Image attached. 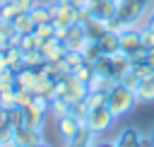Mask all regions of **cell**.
<instances>
[{
  "instance_id": "6da1fadb",
  "label": "cell",
  "mask_w": 154,
  "mask_h": 147,
  "mask_svg": "<svg viewBox=\"0 0 154 147\" xmlns=\"http://www.w3.org/2000/svg\"><path fill=\"white\" fill-rule=\"evenodd\" d=\"M135 104H137V94H135V89H130V87H125V84H120V82H116V84L108 89L106 106L113 111L116 118L123 116V113H128Z\"/></svg>"
},
{
  "instance_id": "7a4b0ae2",
  "label": "cell",
  "mask_w": 154,
  "mask_h": 147,
  "mask_svg": "<svg viewBox=\"0 0 154 147\" xmlns=\"http://www.w3.org/2000/svg\"><path fill=\"white\" fill-rule=\"evenodd\" d=\"M51 7V17L55 24H63V27H72L77 22H82V10H77L75 5H70L67 0H55L48 5Z\"/></svg>"
},
{
  "instance_id": "3957f363",
  "label": "cell",
  "mask_w": 154,
  "mask_h": 147,
  "mask_svg": "<svg viewBox=\"0 0 154 147\" xmlns=\"http://www.w3.org/2000/svg\"><path fill=\"white\" fill-rule=\"evenodd\" d=\"M149 0H118V12L116 17L125 24V27H135L140 22V17L144 14V7H147Z\"/></svg>"
},
{
  "instance_id": "277c9868",
  "label": "cell",
  "mask_w": 154,
  "mask_h": 147,
  "mask_svg": "<svg viewBox=\"0 0 154 147\" xmlns=\"http://www.w3.org/2000/svg\"><path fill=\"white\" fill-rule=\"evenodd\" d=\"M118 41H120V51H125L130 58H142L147 51L142 46V31L135 29V27H128L118 34Z\"/></svg>"
},
{
  "instance_id": "5b68a950",
  "label": "cell",
  "mask_w": 154,
  "mask_h": 147,
  "mask_svg": "<svg viewBox=\"0 0 154 147\" xmlns=\"http://www.w3.org/2000/svg\"><path fill=\"white\" fill-rule=\"evenodd\" d=\"M113 111L108 108V106H96V108H89V113H87V125L99 135V133H103V130H108L111 128V123H113Z\"/></svg>"
},
{
  "instance_id": "8992f818",
  "label": "cell",
  "mask_w": 154,
  "mask_h": 147,
  "mask_svg": "<svg viewBox=\"0 0 154 147\" xmlns=\"http://www.w3.org/2000/svg\"><path fill=\"white\" fill-rule=\"evenodd\" d=\"M79 125H84L77 116H72V113H65V116H60L58 118V123H55V128H58V135H60V140L65 142V145H70V140L75 137V133L79 130Z\"/></svg>"
},
{
  "instance_id": "52a82bcc",
  "label": "cell",
  "mask_w": 154,
  "mask_h": 147,
  "mask_svg": "<svg viewBox=\"0 0 154 147\" xmlns=\"http://www.w3.org/2000/svg\"><path fill=\"white\" fill-rule=\"evenodd\" d=\"M87 10H89V14H94V17L103 19V22H108V19L116 17V12H118V2H116V0H91Z\"/></svg>"
},
{
  "instance_id": "ba28073f",
  "label": "cell",
  "mask_w": 154,
  "mask_h": 147,
  "mask_svg": "<svg viewBox=\"0 0 154 147\" xmlns=\"http://www.w3.org/2000/svg\"><path fill=\"white\" fill-rule=\"evenodd\" d=\"M41 55H43V60H60L63 55H65V41H60L58 36H51V39H46L43 43H41Z\"/></svg>"
},
{
  "instance_id": "9c48e42d",
  "label": "cell",
  "mask_w": 154,
  "mask_h": 147,
  "mask_svg": "<svg viewBox=\"0 0 154 147\" xmlns=\"http://www.w3.org/2000/svg\"><path fill=\"white\" fill-rule=\"evenodd\" d=\"M65 99L72 104V101H77V99H84L87 96V84L82 82V80H77L72 72H67L65 77Z\"/></svg>"
},
{
  "instance_id": "30bf717a",
  "label": "cell",
  "mask_w": 154,
  "mask_h": 147,
  "mask_svg": "<svg viewBox=\"0 0 154 147\" xmlns=\"http://www.w3.org/2000/svg\"><path fill=\"white\" fill-rule=\"evenodd\" d=\"M14 145H22V147H26V145H46V140H43L41 130H31V128L19 125V128H14Z\"/></svg>"
},
{
  "instance_id": "8fae6325",
  "label": "cell",
  "mask_w": 154,
  "mask_h": 147,
  "mask_svg": "<svg viewBox=\"0 0 154 147\" xmlns=\"http://www.w3.org/2000/svg\"><path fill=\"white\" fill-rule=\"evenodd\" d=\"M63 41H65V48L79 51V48H82V43L87 41V31H84V24H82V22L72 24V27L67 29V36H65Z\"/></svg>"
},
{
  "instance_id": "7c38bea8",
  "label": "cell",
  "mask_w": 154,
  "mask_h": 147,
  "mask_svg": "<svg viewBox=\"0 0 154 147\" xmlns=\"http://www.w3.org/2000/svg\"><path fill=\"white\" fill-rule=\"evenodd\" d=\"M111 58V65H113V77L116 80H120L128 70H132V58L125 53V51H116L113 55H108Z\"/></svg>"
},
{
  "instance_id": "4fadbf2b",
  "label": "cell",
  "mask_w": 154,
  "mask_h": 147,
  "mask_svg": "<svg viewBox=\"0 0 154 147\" xmlns=\"http://www.w3.org/2000/svg\"><path fill=\"white\" fill-rule=\"evenodd\" d=\"M43 120H46V113H41L38 108H34V106L22 108V125H24V128L43 130Z\"/></svg>"
},
{
  "instance_id": "5bb4252c",
  "label": "cell",
  "mask_w": 154,
  "mask_h": 147,
  "mask_svg": "<svg viewBox=\"0 0 154 147\" xmlns=\"http://www.w3.org/2000/svg\"><path fill=\"white\" fill-rule=\"evenodd\" d=\"M36 80H38V70H36V67H26V65H22V67L14 72V82H17V87H24V89H31V92H34Z\"/></svg>"
},
{
  "instance_id": "9a60e30c",
  "label": "cell",
  "mask_w": 154,
  "mask_h": 147,
  "mask_svg": "<svg viewBox=\"0 0 154 147\" xmlns=\"http://www.w3.org/2000/svg\"><path fill=\"white\" fill-rule=\"evenodd\" d=\"M96 41H99V48H101V53H103V55H113L116 51H120L118 34H116V31H111V29H106Z\"/></svg>"
},
{
  "instance_id": "2e32d148",
  "label": "cell",
  "mask_w": 154,
  "mask_h": 147,
  "mask_svg": "<svg viewBox=\"0 0 154 147\" xmlns=\"http://www.w3.org/2000/svg\"><path fill=\"white\" fill-rule=\"evenodd\" d=\"M111 145H116V147H137L140 145V133L135 128H123Z\"/></svg>"
},
{
  "instance_id": "e0dca14e",
  "label": "cell",
  "mask_w": 154,
  "mask_h": 147,
  "mask_svg": "<svg viewBox=\"0 0 154 147\" xmlns=\"http://www.w3.org/2000/svg\"><path fill=\"white\" fill-rule=\"evenodd\" d=\"M135 94H137V101H147V104L154 101V75L140 80L135 87Z\"/></svg>"
},
{
  "instance_id": "ac0fdd59",
  "label": "cell",
  "mask_w": 154,
  "mask_h": 147,
  "mask_svg": "<svg viewBox=\"0 0 154 147\" xmlns=\"http://www.w3.org/2000/svg\"><path fill=\"white\" fill-rule=\"evenodd\" d=\"M79 53H82V58H84L87 63H91V65H94V60H99V58L103 55L101 48H99V41H96V39H89V36H87V41L82 43Z\"/></svg>"
},
{
  "instance_id": "d6986e66",
  "label": "cell",
  "mask_w": 154,
  "mask_h": 147,
  "mask_svg": "<svg viewBox=\"0 0 154 147\" xmlns=\"http://www.w3.org/2000/svg\"><path fill=\"white\" fill-rule=\"evenodd\" d=\"M94 135H96V133L84 123V125H79V130L75 133V137L70 140V145H72V147H87V145L94 142Z\"/></svg>"
},
{
  "instance_id": "ffe728a7",
  "label": "cell",
  "mask_w": 154,
  "mask_h": 147,
  "mask_svg": "<svg viewBox=\"0 0 154 147\" xmlns=\"http://www.w3.org/2000/svg\"><path fill=\"white\" fill-rule=\"evenodd\" d=\"M12 27H14V31L17 34H29V31H34V19L29 17V12H19V14H14L12 17Z\"/></svg>"
},
{
  "instance_id": "44dd1931",
  "label": "cell",
  "mask_w": 154,
  "mask_h": 147,
  "mask_svg": "<svg viewBox=\"0 0 154 147\" xmlns=\"http://www.w3.org/2000/svg\"><path fill=\"white\" fill-rule=\"evenodd\" d=\"M41 43H43V39H41L36 31L22 34V39H19V48H22V51H38Z\"/></svg>"
},
{
  "instance_id": "7402d4cb",
  "label": "cell",
  "mask_w": 154,
  "mask_h": 147,
  "mask_svg": "<svg viewBox=\"0 0 154 147\" xmlns=\"http://www.w3.org/2000/svg\"><path fill=\"white\" fill-rule=\"evenodd\" d=\"M29 17L34 19V24H43V22H51L53 17H51V7L48 5H34L31 10H29Z\"/></svg>"
},
{
  "instance_id": "603a6c76",
  "label": "cell",
  "mask_w": 154,
  "mask_h": 147,
  "mask_svg": "<svg viewBox=\"0 0 154 147\" xmlns=\"http://www.w3.org/2000/svg\"><path fill=\"white\" fill-rule=\"evenodd\" d=\"M2 53H5V60H7V65L12 70H19L22 67V48L19 46H7Z\"/></svg>"
},
{
  "instance_id": "cb8c5ba5",
  "label": "cell",
  "mask_w": 154,
  "mask_h": 147,
  "mask_svg": "<svg viewBox=\"0 0 154 147\" xmlns=\"http://www.w3.org/2000/svg\"><path fill=\"white\" fill-rule=\"evenodd\" d=\"M48 113L55 116V118L70 113V101H67L65 96H55V99H51V108H48Z\"/></svg>"
},
{
  "instance_id": "d4e9b609",
  "label": "cell",
  "mask_w": 154,
  "mask_h": 147,
  "mask_svg": "<svg viewBox=\"0 0 154 147\" xmlns=\"http://www.w3.org/2000/svg\"><path fill=\"white\" fill-rule=\"evenodd\" d=\"M46 60L41 55V51H22V65L26 67H41Z\"/></svg>"
},
{
  "instance_id": "484cf974",
  "label": "cell",
  "mask_w": 154,
  "mask_h": 147,
  "mask_svg": "<svg viewBox=\"0 0 154 147\" xmlns=\"http://www.w3.org/2000/svg\"><path fill=\"white\" fill-rule=\"evenodd\" d=\"M14 34H17V31H14L12 22H5V19H0V48H2V51L10 46V41H12V36H14Z\"/></svg>"
},
{
  "instance_id": "4316f807",
  "label": "cell",
  "mask_w": 154,
  "mask_h": 147,
  "mask_svg": "<svg viewBox=\"0 0 154 147\" xmlns=\"http://www.w3.org/2000/svg\"><path fill=\"white\" fill-rule=\"evenodd\" d=\"M94 72L103 75V77H113V65H111V58L108 55H101L99 60H94ZM116 80V77H113Z\"/></svg>"
},
{
  "instance_id": "83f0119b",
  "label": "cell",
  "mask_w": 154,
  "mask_h": 147,
  "mask_svg": "<svg viewBox=\"0 0 154 147\" xmlns=\"http://www.w3.org/2000/svg\"><path fill=\"white\" fill-rule=\"evenodd\" d=\"M70 113H72V116H77L82 123H87V113H89L87 96H84V99H77V101H72V104H70Z\"/></svg>"
},
{
  "instance_id": "f1b7e54d",
  "label": "cell",
  "mask_w": 154,
  "mask_h": 147,
  "mask_svg": "<svg viewBox=\"0 0 154 147\" xmlns=\"http://www.w3.org/2000/svg\"><path fill=\"white\" fill-rule=\"evenodd\" d=\"M22 10L12 2V0H2V5H0V19H5V22H12V17L14 14H19Z\"/></svg>"
},
{
  "instance_id": "f546056e",
  "label": "cell",
  "mask_w": 154,
  "mask_h": 147,
  "mask_svg": "<svg viewBox=\"0 0 154 147\" xmlns=\"http://www.w3.org/2000/svg\"><path fill=\"white\" fill-rule=\"evenodd\" d=\"M17 106V87L14 89H7V92H0V108L10 111Z\"/></svg>"
},
{
  "instance_id": "4dcf8cb0",
  "label": "cell",
  "mask_w": 154,
  "mask_h": 147,
  "mask_svg": "<svg viewBox=\"0 0 154 147\" xmlns=\"http://www.w3.org/2000/svg\"><path fill=\"white\" fill-rule=\"evenodd\" d=\"M72 75H75V77H77V80H82V82H84V84H87V82H89V77H91V75H94V65H91V63H87V60H84V63H82V65H77V67H75V70H72Z\"/></svg>"
},
{
  "instance_id": "1f68e13d",
  "label": "cell",
  "mask_w": 154,
  "mask_h": 147,
  "mask_svg": "<svg viewBox=\"0 0 154 147\" xmlns=\"http://www.w3.org/2000/svg\"><path fill=\"white\" fill-rule=\"evenodd\" d=\"M106 99H108V92H87V106L89 108L106 106Z\"/></svg>"
},
{
  "instance_id": "d6a6232c",
  "label": "cell",
  "mask_w": 154,
  "mask_h": 147,
  "mask_svg": "<svg viewBox=\"0 0 154 147\" xmlns=\"http://www.w3.org/2000/svg\"><path fill=\"white\" fill-rule=\"evenodd\" d=\"M31 99H34V92H31V89L17 87V106H19V108H26V106H31Z\"/></svg>"
},
{
  "instance_id": "836d02e7",
  "label": "cell",
  "mask_w": 154,
  "mask_h": 147,
  "mask_svg": "<svg viewBox=\"0 0 154 147\" xmlns=\"http://www.w3.org/2000/svg\"><path fill=\"white\" fill-rule=\"evenodd\" d=\"M34 31H36V34H38V36H41V39L46 41V39H51V36L55 34V24H53V19H51V22L36 24V27H34Z\"/></svg>"
},
{
  "instance_id": "e575fe53",
  "label": "cell",
  "mask_w": 154,
  "mask_h": 147,
  "mask_svg": "<svg viewBox=\"0 0 154 147\" xmlns=\"http://www.w3.org/2000/svg\"><path fill=\"white\" fill-rule=\"evenodd\" d=\"M63 58H65V63L70 65V70H75L77 65H82V63H84V58H82V53H79V51H72V48H67Z\"/></svg>"
},
{
  "instance_id": "d590c367",
  "label": "cell",
  "mask_w": 154,
  "mask_h": 147,
  "mask_svg": "<svg viewBox=\"0 0 154 147\" xmlns=\"http://www.w3.org/2000/svg\"><path fill=\"white\" fill-rule=\"evenodd\" d=\"M7 125H12V128H19L22 125V108L19 106H14V108L7 111Z\"/></svg>"
},
{
  "instance_id": "8d00e7d4",
  "label": "cell",
  "mask_w": 154,
  "mask_h": 147,
  "mask_svg": "<svg viewBox=\"0 0 154 147\" xmlns=\"http://www.w3.org/2000/svg\"><path fill=\"white\" fill-rule=\"evenodd\" d=\"M140 31H142V46H144V51L154 48V29L144 24V29H140Z\"/></svg>"
},
{
  "instance_id": "74e56055",
  "label": "cell",
  "mask_w": 154,
  "mask_h": 147,
  "mask_svg": "<svg viewBox=\"0 0 154 147\" xmlns=\"http://www.w3.org/2000/svg\"><path fill=\"white\" fill-rule=\"evenodd\" d=\"M118 82H120V84H125V87H130V89H135V87H137V82H140V77H137L132 70H128V72H125Z\"/></svg>"
},
{
  "instance_id": "f35d334b",
  "label": "cell",
  "mask_w": 154,
  "mask_h": 147,
  "mask_svg": "<svg viewBox=\"0 0 154 147\" xmlns=\"http://www.w3.org/2000/svg\"><path fill=\"white\" fill-rule=\"evenodd\" d=\"M12 2H14V5H17L22 12H29V10L36 5V0H12Z\"/></svg>"
},
{
  "instance_id": "ab89813d",
  "label": "cell",
  "mask_w": 154,
  "mask_h": 147,
  "mask_svg": "<svg viewBox=\"0 0 154 147\" xmlns=\"http://www.w3.org/2000/svg\"><path fill=\"white\" fill-rule=\"evenodd\" d=\"M17 82L14 80H0V92H7V89H14Z\"/></svg>"
},
{
  "instance_id": "60d3db41",
  "label": "cell",
  "mask_w": 154,
  "mask_h": 147,
  "mask_svg": "<svg viewBox=\"0 0 154 147\" xmlns=\"http://www.w3.org/2000/svg\"><path fill=\"white\" fill-rule=\"evenodd\" d=\"M67 2H70V5H75V7H77V10H87V7H89V2H91V0H67Z\"/></svg>"
},
{
  "instance_id": "b9f144b4",
  "label": "cell",
  "mask_w": 154,
  "mask_h": 147,
  "mask_svg": "<svg viewBox=\"0 0 154 147\" xmlns=\"http://www.w3.org/2000/svg\"><path fill=\"white\" fill-rule=\"evenodd\" d=\"M144 60H147V63H149V65L154 67V48H149V51L144 53Z\"/></svg>"
},
{
  "instance_id": "7bdbcfd3",
  "label": "cell",
  "mask_w": 154,
  "mask_h": 147,
  "mask_svg": "<svg viewBox=\"0 0 154 147\" xmlns=\"http://www.w3.org/2000/svg\"><path fill=\"white\" fill-rule=\"evenodd\" d=\"M147 27H152V29H154V10H152V14H149V19H147Z\"/></svg>"
},
{
  "instance_id": "ee69618b",
  "label": "cell",
  "mask_w": 154,
  "mask_h": 147,
  "mask_svg": "<svg viewBox=\"0 0 154 147\" xmlns=\"http://www.w3.org/2000/svg\"><path fill=\"white\" fill-rule=\"evenodd\" d=\"M5 65H7V60H5V53L0 51V67H5Z\"/></svg>"
},
{
  "instance_id": "f6af8a7d",
  "label": "cell",
  "mask_w": 154,
  "mask_h": 147,
  "mask_svg": "<svg viewBox=\"0 0 154 147\" xmlns=\"http://www.w3.org/2000/svg\"><path fill=\"white\" fill-rule=\"evenodd\" d=\"M152 145H154V130H152Z\"/></svg>"
},
{
  "instance_id": "bcb514c9",
  "label": "cell",
  "mask_w": 154,
  "mask_h": 147,
  "mask_svg": "<svg viewBox=\"0 0 154 147\" xmlns=\"http://www.w3.org/2000/svg\"><path fill=\"white\" fill-rule=\"evenodd\" d=\"M0 5H2V0H0Z\"/></svg>"
},
{
  "instance_id": "7dc6e473",
  "label": "cell",
  "mask_w": 154,
  "mask_h": 147,
  "mask_svg": "<svg viewBox=\"0 0 154 147\" xmlns=\"http://www.w3.org/2000/svg\"><path fill=\"white\" fill-rule=\"evenodd\" d=\"M116 2H118V0H116Z\"/></svg>"
}]
</instances>
